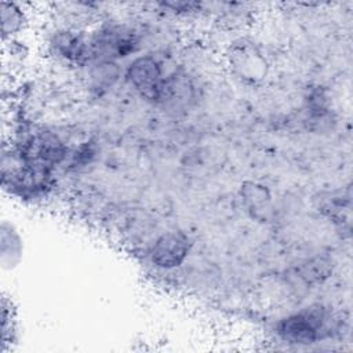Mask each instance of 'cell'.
Returning <instances> with one entry per match:
<instances>
[{"instance_id":"cell-3","label":"cell","mask_w":353,"mask_h":353,"mask_svg":"<svg viewBox=\"0 0 353 353\" xmlns=\"http://www.w3.org/2000/svg\"><path fill=\"white\" fill-rule=\"evenodd\" d=\"M92 61H116L135 54L141 47L138 33L124 23H102L88 39Z\"/></svg>"},{"instance_id":"cell-8","label":"cell","mask_w":353,"mask_h":353,"mask_svg":"<svg viewBox=\"0 0 353 353\" xmlns=\"http://www.w3.org/2000/svg\"><path fill=\"white\" fill-rule=\"evenodd\" d=\"M22 239L12 225L3 222L1 225V244H0V261L3 268L11 269L18 265L22 258Z\"/></svg>"},{"instance_id":"cell-1","label":"cell","mask_w":353,"mask_h":353,"mask_svg":"<svg viewBox=\"0 0 353 353\" xmlns=\"http://www.w3.org/2000/svg\"><path fill=\"white\" fill-rule=\"evenodd\" d=\"M3 186L19 199H41L54 188V171L22 161L10 149V154L3 152Z\"/></svg>"},{"instance_id":"cell-9","label":"cell","mask_w":353,"mask_h":353,"mask_svg":"<svg viewBox=\"0 0 353 353\" xmlns=\"http://www.w3.org/2000/svg\"><path fill=\"white\" fill-rule=\"evenodd\" d=\"M26 23V17L23 10L15 3H1V33L3 40L7 37H14L18 34Z\"/></svg>"},{"instance_id":"cell-7","label":"cell","mask_w":353,"mask_h":353,"mask_svg":"<svg viewBox=\"0 0 353 353\" xmlns=\"http://www.w3.org/2000/svg\"><path fill=\"white\" fill-rule=\"evenodd\" d=\"M88 85L95 92L110 90L121 77V68L116 61H92L88 65Z\"/></svg>"},{"instance_id":"cell-5","label":"cell","mask_w":353,"mask_h":353,"mask_svg":"<svg viewBox=\"0 0 353 353\" xmlns=\"http://www.w3.org/2000/svg\"><path fill=\"white\" fill-rule=\"evenodd\" d=\"M192 250L190 237L181 230H170L159 236L149 250L150 262L164 270L178 268Z\"/></svg>"},{"instance_id":"cell-4","label":"cell","mask_w":353,"mask_h":353,"mask_svg":"<svg viewBox=\"0 0 353 353\" xmlns=\"http://www.w3.org/2000/svg\"><path fill=\"white\" fill-rule=\"evenodd\" d=\"M127 83L146 101L157 103L165 74L161 62L150 54L135 57L125 69Z\"/></svg>"},{"instance_id":"cell-6","label":"cell","mask_w":353,"mask_h":353,"mask_svg":"<svg viewBox=\"0 0 353 353\" xmlns=\"http://www.w3.org/2000/svg\"><path fill=\"white\" fill-rule=\"evenodd\" d=\"M50 50L54 57L73 66H88L92 62L88 39L72 29H57L50 40Z\"/></svg>"},{"instance_id":"cell-2","label":"cell","mask_w":353,"mask_h":353,"mask_svg":"<svg viewBox=\"0 0 353 353\" xmlns=\"http://www.w3.org/2000/svg\"><path fill=\"white\" fill-rule=\"evenodd\" d=\"M331 314L320 305H312L280 319L276 335L285 343L312 345L325 338L330 331Z\"/></svg>"}]
</instances>
